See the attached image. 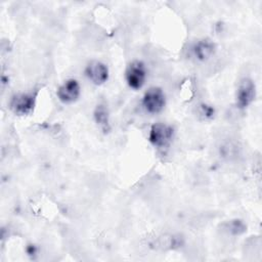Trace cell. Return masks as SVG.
<instances>
[{
  "label": "cell",
  "mask_w": 262,
  "mask_h": 262,
  "mask_svg": "<svg viewBox=\"0 0 262 262\" xmlns=\"http://www.w3.org/2000/svg\"><path fill=\"white\" fill-rule=\"evenodd\" d=\"M166 104L164 91L159 87H150L142 97V106L146 113L155 115L163 111Z\"/></svg>",
  "instance_id": "1"
},
{
  "label": "cell",
  "mask_w": 262,
  "mask_h": 262,
  "mask_svg": "<svg viewBox=\"0 0 262 262\" xmlns=\"http://www.w3.org/2000/svg\"><path fill=\"white\" fill-rule=\"evenodd\" d=\"M173 136L174 129L172 126L163 123H156L149 129L148 140L156 147H166L171 143Z\"/></svg>",
  "instance_id": "2"
},
{
  "label": "cell",
  "mask_w": 262,
  "mask_h": 262,
  "mask_svg": "<svg viewBox=\"0 0 262 262\" xmlns=\"http://www.w3.org/2000/svg\"><path fill=\"white\" fill-rule=\"evenodd\" d=\"M146 68L140 60H133L126 69L125 79L128 86L134 90L142 88L146 80Z\"/></svg>",
  "instance_id": "3"
},
{
  "label": "cell",
  "mask_w": 262,
  "mask_h": 262,
  "mask_svg": "<svg viewBox=\"0 0 262 262\" xmlns=\"http://www.w3.org/2000/svg\"><path fill=\"white\" fill-rule=\"evenodd\" d=\"M256 95V86L252 79L243 78L237 85L235 92V103L236 106L241 110L248 107Z\"/></svg>",
  "instance_id": "4"
},
{
  "label": "cell",
  "mask_w": 262,
  "mask_h": 262,
  "mask_svg": "<svg viewBox=\"0 0 262 262\" xmlns=\"http://www.w3.org/2000/svg\"><path fill=\"white\" fill-rule=\"evenodd\" d=\"M35 106V95L32 93L14 94L9 101L11 112L17 116H26L32 113Z\"/></svg>",
  "instance_id": "5"
},
{
  "label": "cell",
  "mask_w": 262,
  "mask_h": 262,
  "mask_svg": "<svg viewBox=\"0 0 262 262\" xmlns=\"http://www.w3.org/2000/svg\"><path fill=\"white\" fill-rule=\"evenodd\" d=\"M81 93L80 84L75 79H69L66 82H63L56 91L57 98L59 101L66 104H70L75 102Z\"/></svg>",
  "instance_id": "6"
},
{
  "label": "cell",
  "mask_w": 262,
  "mask_h": 262,
  "mask_svg": "<svg viewBox=\"0 0 262 262\" xmlns=\"http://www.w3.org/2000/svg\"><path fill=\"white\" fill-rule=\"evenodd\" d=\"M85 76L93 84L102 85L108 79V69L103 62L92 60L85 68Z\"/></svg>",
  "instance_id": "7"
},
{
  "label": "cell",
  "mask_w": 262,
  "mask_h": 262,
  "mask_svg": "<svg viewBox=\"0 0 262 262\" xmlns=\"http://www.w3.org/2000/svg\"><path fill=\"white\" fill-rule=\"evenodd\" d=\"M216 52V44L210 39H202L191 46V55L198 61H207Z\"/></svg>",
  "instance_id": "8"
},
{
  "label": "cell",
  "mask_w": 262,
  "mask_h": 262,
  "mask_svg": "<svg viewBox=\"0 0 262 262\" xmlns=\"http://www.w3.org/2000/svg\"><path fill=\"white\" fill-rule=\"evenodd\" d=\"M94 120H95V123L98 125V127L102 131L107 132L110 130V117H108V112L105 105L98 104L95 107Z\"/></svg>",
  "instance_id": "9"
},
{
  "label": "cell",
  "mask_w": 262,
  "mask_h": 262,
  "mask_svg": "<svg viewBox=\"0 0 262 262\" xmlns=\"http://www.w3.org/2000/svg\"><path fill=\"white\" fill-rule=\"evenodd\" d=\"M246 228H247V226L239 219L230 220L224 224V230H226L228 233H230L232 235H238V234L244 233L246 231Z\"/></svg>",
  "instance_id": "10"
},
{
  "label": "cell",
  "mask_w": 262,
  "mask_h": 262,
  "mask_svg": "<svg viewBox=\"0 0 262 262\" xmlns=\"http://www.w3.org/2000/svg\"><path fill=\"white\" fill-rule=\"evenodd\" d=\"M196 114L202 120H211L215 115V110L213 106H211L209 104L201 103L198 106Z\"/></svg>",
  "instance_id": "11"
}]
</instances>
